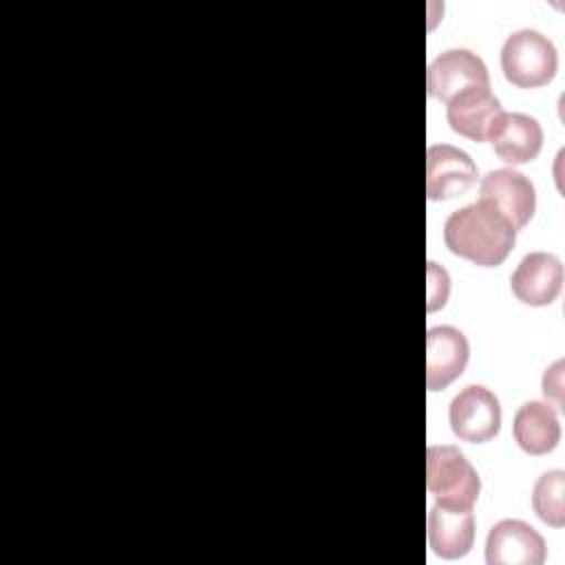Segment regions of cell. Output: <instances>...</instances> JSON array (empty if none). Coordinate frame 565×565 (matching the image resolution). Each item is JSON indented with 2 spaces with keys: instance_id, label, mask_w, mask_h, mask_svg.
I'll use <instances>...</instances> for the list:
<instances>
[{
  "instance_id": "6da1fadb",
  "label": "cell",
  "mask_w": 565,
  "mask_h": 565,
  "mask_svg": "<svg viewBox=\"0 0 565 565\" xmlns=\"http://www.w3.org/2000/svg\"><path fill=\"white\" fill-rule=\"evenodd\" d=\"M516 230L492 205L477 201L455 210L444 225V243L479 267H499L512 252Z\"/></svg>"
},
{
  "instance_id": "7a4b0ae2",
  "label": "cell",
  "mask_w": 565,
  "mask_h": 565,
  "mask_svg": "<svg viewBox=\"0 0 565 565\" xmlns=\"http://www.w3.org/2000/svg\"><path fill=\"white\" fill-rule=\"evenodd\" d=\"M558 53L554 42L536 29L510 33L501 46V71L519 88H539L554 79Z\"/></svg>"
},
{
  "instance_id": "3957f363",
  "label": "cell",
  "mask_w": 565,
  "mask_h": 565,
  "mask_svg": "<svg viewBox=\"0 0 565 565\" xmlns=\"http://www.w3.org/2000/svg\"><path fill=\"white\" fill-rule=\"evenodd\" d=\"M426 488L439 501L472 508L481 492V479L457 446L441 444L426 450Z\"/></svg>"
},
{
  "instance_id": "277c9868",
  "label": "cell",
  "mask_w": 565,
  "mask_h": 565,
  "mask_svg": "<svg viewBox=\"0 0 565 565\" xmlns=\"http://www.w3.org/2000/svg\"><path fill=\"white\" fill-rule=\"evenodd\" d=\"M479 86L490 88V73L486 62L468 49H448L439 53L426 71L428 97L448 104L455 95Z\"/></svg>"
},
{
  "instance_id": "5b68a950",
  "label": "cell",
  "mask_w": 565,
  "mask_h": 565,
  "mask_svg": "<svg viewBox=\"0 0 565 565\" xmlns=\"http://www.w3.org/2000/svg\"><path fill=\"white\" fill-rule=\"evenodd\" d=\"M448 419L455 437L470 444H486L501 428V404L492 391L479 384L461 388L448 408Z\"/></svg>"
},
{
  "instance_id": "8992f818",
  "label": "cell",
  "mask_w": 565,
  "mask_h": 565,
  "mask_svg": "<svg viewBox=\"0 0 565 565\" xmlns=\"http://www.w3.org/2000/svg\"><path fill=\"white\" fill-rule=\"evenodd\" d=\"M479 201L492 205L514 230H523L536 210V190L532 181L512 170H490L479 183Z\"/></svg>"
},
{
  "instance_id": "52a82bcc",
  "label": "cell",
  "mask_w": 565,
  "mask_h": 565,
  "mask_svg": "<svg viewBox=\"0 0 565 565\" xmlns=\"http://www.w3.org/2000/svg\"><path fill=\"white\" fill-rule=\"evenodd\" d=\"M477 181L470 154L450 143H433L426 150V194L430 201H448L466 194Z\"/></svg>"
},
{
  "instance_id": "ba28073f",
  "label": "cell",
  "mask_w": 565,
  "mask_h": 565,
  "mask_svg": "<svg viewBox=\"0 0 565 565\" xmlns=\"http://www.w3.org/2000/svg\"><path fill=\"white\" fill-rule=\"evenodd\" d=\"M545 556V539L525 521L501 519L488 532V565H541Z\"/></svg>"
},
{
  "instance_id": "9c48e42d",
  "label": "cell",
  "mask_w": 565,
  "mask_h": 565,
  "mask_svg": "<svg viewBox=\"0 0 565 565\" xmlns=\"http://www.w3.org/2000/svg\"><path fill=\"white\" fill-rule=\"evenodd\" d=\"M426 525L433 554L446 561L466 556L475 543V512L470 505L437 499L428 510Z\"/></svg>"
},
{
  "instance_id": "30bf717a",
  "label": "cell",
  "mask_w": 565,
  "mask_h": 565,
  "mask_svg": "<svg viewBox=\"0 0 565 565\" xmlns=\"http://www.w3.org/2000/svg\"><path fill=\"white\" fill-rule=\"evenodd\" d=\"M563 287V265L550 252H530L510 276V289L523 305H552Z\"/></svg>"
},
{
  "instance_id": "8fae6325",
  "label": "cell",
  "mask_w": 565,
  "mask_h": 565,
  "mask_svg": "<svg viewBox=\"0 0 565 565\" xmlns=\"http://www.w3.org/2000/svg\"><path fill=\"white\" fill-rule=\"evenodd\" d=\"M470 344L466 335L450 327H433L426 333V386L428 391H444L452 384L468 364Z\"/></svg>"
},
{
  "instance_id": "7c38bea8",
  "label": "cell",
  "mask_w": 565,
  "mask_h": 565,
  "mask_svg": "<svg viewBox=\"0 0 565 565\" xmlns=\"http://www.w3.org/2000/svg\"><path fill=\"white\" fill-rule=\"evenodd\" d=\"M499 159L519 166L539 157L543 148L541 124L525 113H501L488 135Z\"/></svg>"
},
{
  "instance_id": "4fadbf2b",
  "label": "cell",
  "mask_w": 565,
  "mask_h": 565,
  "mask_svg": "<svg viewBox=\"0 0 565 565\" xmlns=\"http://www.w3.org/2000/svg\"><path fill=\"white\" fill-rule=\"evenodd\" d=\"M501 113H503L501 102L490 93V88H479V86H472L455 95L446 104V119L450 128L457 135L479 143L488 141V135Z\"/></svg>"
},
{
  "instance_id": "5bb4252c",
  "label": "cell",
  "mask_w": 565,
  "mask_h": 565,
  "mask_svg": "<svg viewBox=\"0 0 565 565\" xmlns=\"http://www.w3.org/2000/svg\"><path fill=\"white\" fill-rule=\"evenodd\" d=\"M516 446L527 455H547L561 441L558 415L547 402H525L512 422Z\"/></svg>"
},
{
  "instance_id": "9a60e30c",
  "label": "cell",
  "mask_w": 565,
  "mask_h": 565,
  "mask_svg": "<svg viewBox=\"0 0 565 565\" xmlns=\"http://www.w3.org/2000/svg\"><path fill=\"white\" fill-rule=\"evenodd\" d=\"M563 492H565V472L558 470V468L543 472L534 483L532 510L550 527H563L565 525Z\"/></svg>"
},
{
  "instance_id": "2e32d148",
  "label": "cell",
  "mask_w": 565,
  "mask_h": 565,
  "mask_svg": "<svg viewBox=\"0 0 565 565\" xmlns=\"http://www.w3.org/2000/svg\"><path fill=\"white\" fill-rule=\"evenodd\" d=\"M448 291H450L448 271L430 260L428 263V311L444 307Z\"/></svg>"
},
{
  "instance_id": "e0dca14e",
  "label": "cell",
  "mask_w": 565,
  "mask_h": 565,
  "mask_svg": "<svg viewBox=\"0 0 565 565\" xmlns=\"http://www.w3.org/2000/svg\"><path fill=\"white\" fill-rule=\"evenodd\" d=\"M541 388H543V395H545L561 413H565V402H563V360H556L550 369H545Z\"/></svg>"
}]
</instances>
